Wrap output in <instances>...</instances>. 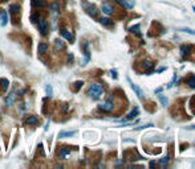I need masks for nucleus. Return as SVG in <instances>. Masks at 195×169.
Listing matches in <instances>:
<instances>
[{"instance_id":"1","label":"nucleus","mask_w":195,"mask_h":169,"mask_svg":"<svg viewBox=\"0 0 195 169\" xmlns=\"http://www.w3.org/2000/svg\"><path fill=\"white\" fill-rule=\"evenodd\" d=\"M88 94L90 95L92 99H100L104 94V87L100 83H92L88 89Z\"/></svg>"},{"instance_id":"2","label":"nucleus","mask_w":195,"mask_h":169,"mask_svg":"<svg viewBox=\"0 0 195 169\" xmlns=\"http://www.w3.org/2000/svg\"><path fill=\"white\" fill-rule=\"evenodd\" d=\"M37 25H39V31H40L41 35H48V31H49V24L45 19H40L37 21Z\"/></svg>"},{"instance_id":"3","label":"nucleus","mask_w":195,"mask_h":169,"mask_svg":"<svg viewBox=\"0 0 195 169\" xmlns=\"http://www.w3.org/2000/svg\"><path fill=\"white\" fill-rule=\"evenodd\" d=\"M98 108H100L101 111H104V112H112L114 110V103L109 99V100H106V102H104V103H101L100 106H98Z\"/></svg>"},{"instance_id":"4","label":"nucleus","mask_w":195,"mask_h":169,"mask_svg":"<svg viewBox=\"0 0 195 169\" xmlns=\"http://www.w3.org/2000/svg\"><path fill=\"white\" fill-rule=\"evenodd\" d=\"M101 11H102L106 16H110V15H113V13H114V8H113V5H112L109 1H104V3H102V5H101Z\"/></svg>"},{"instance_id":"5","label":"nucleus","mask_w":195,"mask_h":169,"mask_svg":"<svg viewBox=\"0 0 195 169\" xmlns=\"http://www.w3.org/2000/svg\"><path fill=\"white\" fill-rule=\"evenodd\" d=\"M127 81H129V83H130V86H132L133 91H134L135 94H137V97H138L141 100H143V99H145V95H143V91H142L141 89H139V87H138V86H137V84H135V83H133V82L130 81V78H127Z\"/></svg>"},{"instance_id":"6","label":"nucleus","mask_w":195,"mask_h":169,"mask_svg":"<svg viewBox=\"0 0 195 169\" xmlns=\"http://www.w3.org/2000/svg\"><path fill=\"white\" fill-rule=\"evenodd\" d=\"M84 7H85L86 12H88L89 15L92 16V17H97V15H98V10L96 8L94 5H92V4H89V3H84Z\"/></svg>"},{"instance_id":"7","label":"nucleus","mask_w":195,"mask_h":169,"mask_svg":"<svg viewBox=\"0 0 195 169\" xmlns=\"http://www.w3.org/2000/svg\"><path fill=\"white\" fill-rule=\"evenodd\" d=\"M116 1L120 4L121 7L126 8V10H132L133 7H134V4H135L134 0H116Z\"/></svg>"},{"instance_id":"8","label":"nucleus","mask_w":195,"mask_h":169,"mask_svg":"<svg viewBox=\"0 0 195 169\" xmlns=\"http://www.w3.org/2000/svg\"><path fill=\"white\" fill-rule=\"evenodd\" d=\"M57 155H59V159H60V160H66L68 157H69V155H70V151L65 149V148H60L59 152H57Z\"/></svg>"},{"instance_id":"9","label":"nucleus","mask_w":195,"mask_h":169,"mask_svg":"<svg viewBox=\"0 0 195 169\" xmlns=\"http://www.w3.org/2000/svg\"><path fill=\"white\" fill-rule=\"evenodd\" d=\"M60 35L63 38H65V40H68L69 42H72L73 40H74V37H73V35L70 33L69 31H65V29H61L60 31Z\"/></svg>"},{"instance_id":"10","label":"nucleus","mask_w":195,"mask_h":169,"mask_svg":"<svg viewBox=\"0 0 195 169\" xmlns=\"http://www.w3.org/2000/svg\"><path fill=\"white\" fill-rule=\"evenodd\" d=\"M25 124H28V125H36V124H39V118L36 115L28 116V118L25 119Z\"/></svg>"},{"instance_id":"11","label":"nucleus","mask_w":195,"mask_h":169,"mask_svg":"<svg viewBox=\"0 0 195 169\" xmlns=\"http://www.w3.org/2000/svg\"><path fill=\"white\" fill-rule=\"evenodd\" d=\"M153 66H154V62H153V61L146 60V61H143V62L141 63V69L145 70V72H147V70H150Z\"/></svg>"},{"instance_id":"12","label":"nucleus","mask_w":195,"mask_h":169,"mask_svg":"<svg viewBox=\"0 0 195 169\" xmlns=\"http://www.w3.org/2000/svg\"><path fill=\"white\" fill-rule=\"evenodd\" d=\"M49 11L52 13H59L60 12V3L59 1H52L49 5Z\"/></svg>"},{"instance_id":"13","label":"nucleus","mask_w":195,"mask_h":169,"mask_svg":"<svg viewBox=\"0 0 195 169\" xmlns=\"http://www.w3.org/2000/svg\"><path fill=\"white\" fill-rule=\"evenodd\" d=\"M190 52H191V46H190V45H183V46L181 48V56H182L183 58H186V57L189 56Z\"/></svg>"},{"instance_id":"14","label":"nucleus","mask_w":195,"mask_h":169,"mask_svg":"<svg viewBox=\"0 0 195 169\" xmlns=\"http://www.w3.org/2000/svg\"><path fill=\"white\" fill-rule=\"evenodd\" d=\"M138 114H139V108H138V107H134V108L132 110V112H129V114H127V116H126V119H127V120L134 119V118H135L137 115H138Z\"/></svg>"},{"instance_id":"15","label":"nucleus","mask_w":195,"mask_h":169,"mask_svg":"<svg viewBox=\"0 0 195 169\" xmlns=\"http://www.w3.org/2000/svg\"><path fill=\"white\" fill-rule=\"evenodd\" d=\"M45 4V0H32V5L35 8H44Z\"/></svg>"},{"instance_id":"16","label":"nucleus","mask_w":195,"mask_h":169,"mask_svg":"<svg viewBox=\"0 0 195 169\" xmlns=\"http://www.w3.org/2000/svg\"><path fill=\"white\" fill-rule=\"evenodd\" d=\"M76 132L74 131H63L59 134V139H64V138H69V136H73Z\"/></svg>"},{"instance_id":"17","label":"nucleus","mask_w":195,"mask_h":169,"mask_svg":"<svg viewBox=\"0 0 195 169\" xmlns=\"http://www.w3.org/2000/svg\"><path fill=\"white\" fill-rule=\"evenodd\" d=\"M13 102H15V93H11V94L7 97L6 103H7V106H8V107H11L13 104Z\"/></svg>"},{"instance_id":"18","label":"nucleus","mask_w":195,"mask_h":169,"mask_svg":"<svg viewBox=\"0 0 195 169\" xmlns=\"http://www.w3.org/2000/svg\"><path fill=\"white\" fill-rule=\"evenodd\" d=\"M54 46L57 50H64L65 49V42H63L61 40H54Z\"/></svg>"},{"instance_id":"19","label":"nucleus","mask_w":195,"mask_h":169,"mask_svg":"<svg viewBox=\"0 0 195 169\" xmlns=\"http://www.w3.org/2000/svg\"><path fill=\"white\" fill-rule=\"evenodd\" d=\"M48 50V45L45 44V42H41L40 45H39V54H45Z\"/></svg>"},{"instance_id":"20","label":"nucleus","mask_w":195,"mask_h":169,"mask_svg":"<svg viewBox=\"0 0 195 169\" xmlns=\"http://www.w3.org/2000/svg\"><path fill=\"white\" fill-rule=\"evenodd\" d=\"M0 20H1V27L7 25V22H8V17H7V12H6V11H3V12L0 13Z\"/></svg>"},{"instance_id":"21","label":"nucleus","mask_w":195,"mask_h":169,"mask_svg":"<svg viewBox=\"0 0 195 169\" xmlns=\"http://www.w3.org/2000/svg\"><path fill=\"white\" fill-rule=\"evenodd\" d=\"M10 10H11V12H12V13H15V15H19V12H20V5H19V4H11Z\"/></svg>"},{"instance_id":"22","label":"nucleus","mask_w":195,"mask_h":169,"mask_svg":"<svg viewBox=\"0 0 195 169\" xmlns=\"http://www.w3.org/2000/svg\"><path fill=\"white\" fill-rule=\"evenodd\" d=\"M100 22H101L102 25H106V27H112V25H113L112 20H110V19H107V17H102V19L100 20Z\"/></svg>"},{"instance_id":"23","label":"nucleus","mask_w":195,"mask_h":169,"mask_svg":"<svg viewBox=\"0 0 195 169\" xmlns=\"http://www.w3.org/2000/svg\"><path fill=\"white\" fill-rule=\"evenodd\" d=\"M187 86L190 89H195V75H192V77H190L187 79Z\"/></svg>"},{"instance_id":"24","label":"nucleus","mask_w":195,"mask_h":169,"mask_svg":"<svg viewBox=\"0 0 195 169\" xmlns=\"http://www.w3.org/2000/svg\"><path fill=\"white\" fill-rule=\"evenodd\" d=\"M178 32H185V33H189V35L195 36V31L190 28H178Z\"/></svg>"},{"instance_id":"25","label":"nucleus","mask_w":195,"mask_h":169,"mask_svg":"<svg viewBox=\"0 0 195 169\" xmlns=\"http://www.w3.org/2000/svg\"><path fill=\"white\" fill-rule=\"evenodd\" d=\"M1 82H3V91H7L8 90V86H10V82H8V79H1Z\"/></svg>"},{"instance_id":"26","label":"nucleus","mask_w":195,"mask_h":169,"mask_svg":"<svg viewBox=\"0 0 195 169\" xmlns=\"http://www.w3.org/2000/svg\"><path fill=\"white\" fill-rule=\"evenodd\" d=\"M130 32H133V33H137V35H139V25H135V27H132V28L129 29Z\"/></svg>"},{"instance_id":"27","label":"nucleus","mask_w":195,"mask_h":169,"mask_svg":"<svg viewBox=\"0 0 195 169\" xmlns=\"http://www.w3.org/2000/svg\"><path fill=\"white\" fill-rule=\"evenodd\" d=\"M40 19H41V17H40V15H39V13H35V15L32 16V21H33V22H37Z\"/></svg>"},{"instance_id":"28","label":"nucleus","mask_w":195,"mask_h":169,"mask_svg":"<svg viewBox=\"0 0 195 169\" xmlns=\"http://www.w3.org/2000/svg\"><path fill=\"white\" fill-rule=\"evenodd\" d=\"M82 84H84V83H82V82H81V81H79V82H76V83H74V90H76V91H79V89H80V87H81Z\"/></svg>"},{"instance_id":"29","label":"nucleus","mask_w":195,"mask_h":169,"mask_svg":"<svg viewBox=\"0 0 195 169\" xmlns=\"http://www.w3.org/2000/svg\"><path fill=\"white\" fill-rule=\"evenodd\" d=\"M159 99H161V102H162V104H163V106H166V104H167V99H166V98H165L162 94L159 95Z\"/></svg>"},{"instance_id":"30","label":"nucleus","mask_w":195,"mask_h":169,"mask_svg":"<svg viewBox=\"0 0 195 169\" xmlns=\"http://www.w3.org/2000/svg\"><path fill=\"white\" fill-rule=\"evenodd\" d=\"M167 163H169V155H166L163 159L161 160V164H167Z\"/></svg>"},{"instance_id":"31","label":"nucleus","mask_w":195,"mask_h":169,"mask_svg":"<svg viewBox=\"0 0 195 169\" xmlns=\"http://www.w3.org/2000/svg\"><path fill=\"white\" fill-rule=\"evenodd\" d=\"M47 94H48V97H52V89H50L49 84L47 86Z\"/></svg>"},{"instance_id":"32","label":"nucleus","mask_w":195,"mask_h":169,"mask_svg":"<svg viewBox=\"0 0 195 169\" xmlns=\"http://www.w3.org/2000/svg\"><path fill=\"white\" fill-rule=\"evenodd\" d=\"M112 75H113L114 78H117V75H116V72H114V70H112Z\"/></svg>"},{"instance_id":"33","label":"nucleus","mask_w":195,"mask_h":169,"mask_svg":"<svg viewBox=\"0 0 195 169\" xmlns=\"http://www.w3.org/2000/svg\"><path fill=\"white\" fill-rule=\"evenodd\" d=\"M187 128H189V129H195V124L191 125V127H187Z\"/></svg>"},{"instance_id":"34","label":"nucleus","mask_w":195,"mask_h":169,"mask_svg":"<svg viewBox=\"0 0 195 169\" xmlns=\"http://www.w3.org/2000/svg\"><path fill=\"white\" fill-rule=\"evenodd\" d=\"M0 120H1V119H0Z\"/></svg>"}]
</instances>
